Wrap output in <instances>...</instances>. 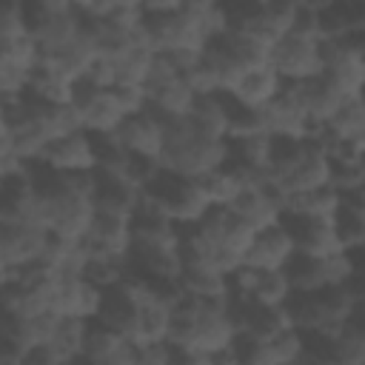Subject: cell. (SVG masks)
<instances>
[{
    "instance_id": "31",
    "label": "cell",
    "mask_w": 365,
    "mask_h": 365,
    "mask_svg": "<svg viewBox=\"0 0 365 365\" xmlns=\"http://www.w3.org/2000/svg\"><path fill=\"white\" fill-rule=\"evenodd\" d=\"M331 185L339 194L365 188V163H331Z\"/></svg>"
},
{
    "instance_id": "17",
    "label": "cell",
    "mask_w": 365,
    "mask_h": 365,
    "mask_svg": "<svg viewBox=\"0 0 365 365\" xmlns=\"http://www.w3.org/2000/svg\"><path fill=\"white\" fill-rule=\"evenodd\" d=\"M177 285L182 294L197 297V299H208V302H228L231 299V279L225 271H220L214 265L182 262Z\"/></svg>"
},
{
    "instance_id": "28",
    "label": "cell",
    "mask_w": 365,
    "mask_h": 365,
    "mask_svg": "<svg viewBox=\"0 0 365 365\" xmlns=\"http://www.w3.org/2000/svg\"><path fill=\"white\" fill-rule=\"evenodd\" d=\"M40 57H43V51H40V43L34 40L31 31L17 34V37L0 43V60H6L11 66H20L26 71H31L40 63Z\"/></svg>"
},
{
    "instance_id": "36",
    "label": "cell",
    "mask_w": 365,
    "mask_h": 365,
    "mask_svg": "<svg viewBox=\"0 0 365 365\" xmlns=\"http://www.w3.org/2000/svg\"><path fill=\"white\" fill-rule=\"evenodd\" d=\"M336 0H299V6L302 9H308V11H314V14H322L325 9H331Z\"/></svg>"
},
{
    "instance_id": "20",
    "label": "cell",
    "mask_w": 365,
    "mask_h": 365,
    "mask_svg": "<svg viewBox=\"0 0 365 365\" xmlns=\"http://www.w3.org/2000/svg\"><path fill=\"white\" fill-rule=\"evenodd\" d=\"M148 91V108L157 111L163 120H185L197 103V94L185 83V77H177L165 86L145 88Z\"/></svg>"
},
{
    "instance_id": "23",
    "label": "cell",
    "mask_w": 365,
    "mask_h": 365,
    "mask_svg": "<svg viewBox=\"0 0 365 365\" xmlns=\"http://www.w3.org/2000/svg\"><path fill=\"white\" fill-rule=\"evenodd\" d=\"M294 294L291 282H288V274L285 268H274V271H257V279L248 291V299L259 302V305H268V308H282L288 302V297Z\"/></svg>"
},
{
    "instance_id": "29",
    "label": "cell",
    "mask_w": 365,
    "mask_h": 365,
    "mask_svg": "<svg viewBox=\"0 0 365 365\" xmlns=\"http://www.w3.org/2000/svg\"><path fill=\"white\" fill-rule=\"evenodd\" d=\"M319 268H322L325 288L328 285H345L356 271H362L359 251H334L328 257H319Z\"/></svg>"
},
{
    "instance_id": "22",
    "label": "cell",
    "mask_w": 365,
    "mask_h": 365,
    "mask_svg": "<svg viewBox=\"0 0 365 365\" xmlns=\"http://www.w3.org/2000/svg\"><path fill=\"white\" fill-rule=\"evenodd\" d=\"M188 120H191V125H194L197 134L211 137V140H228V111H225L222 94L197 97Z\"/></svg>"
},
{
    "instance_id": "9",
    "label": "cell",
    "mask_w": 365,
    "mask_h": 365,
    "mask_svg": "<svg viewBox=\"0 0 365 365\" xmlns=\"http://www.w3.org/2000/svg\"><path fill=\"white\" fill-rule=\"evenodd\" d=\"M46 168L57 171V174H83V171H94L97 168V151H94V140L88 131H74L68 137H60L54 143H48V148L43 151V157L37 160Z\"/></svg>"
},
{
    "instance_id": "39",
    "label": "cell",
    "mask_w": 365,
    "mask_h": 365,
    "mask_svg": "<svg viewBox=\"0 0 365 365\" xmlns=\"http://www.w3.org/2000/svg\"><path fill=\"white\" fill-rule=\"evenodd\" d=\"M128 3H137V6H140V3H143V0H128Z\"/></svg>"
},
{
    "instance_id": "26",
    "label": "cell",
    "mask_w": 365,
    "mask_h": 365,
    "mask_svg": "<svg viewBox=\"0 0 365 365\" xmlns=\"http://www.w3.org/2000/svg\"><path fill=\"white\" fill-rule=\"evenodd\" d=\"M334 228H336L339 245L345 251H362L365 248V211L339 205V211L334 217Z\"/></svg>"
},
{
    "instance_id": "6",
    "label": "cell",
    "mask_w": 365,
    "mask_h": 365,
    "mask_svg": "<svg viewBox=\"0 0 365 365\" xmlns=\"http://www.w3.org/2000/svg\"><path fill=\"white\" fill-rule=\"evenodd\" d=\"M103 288H97L83 274H57L54 277V314L60 317H80L97 319L103 305Z\"/></svg>"
},
{
    "instance_id": "33",
    "label": "cell",
    "mask_w": 365,
    "mask_h": 365,
    "mask_svg": "<svg viewBox=\"0 0 365 365\" xmlns=\"http://www.w3.org/2000/svg\"><path fill=\"white\" fill-rule=\"evenodd\" d=\"M171 362H180V354L168 339L137 345V365H171Z\"/></svg>"
},
{
    "instance_id": "32",
    "label": "cell",
    "mask_w": 365,
    "mask_h": 365,
    "mask_svg": "<svg viewBox=\"0 0 365 365\" xmlns=\"http://www.w3.org/2000/svg\"><path fill=\"white\" fill-rule=\"evenodd\" d=\"M29 74L20 66H11L6 60H0V97L3 100H17L29 91Z\"/></svg>"
},
{
    "instance_id": "13",
    "label": "cell",
    "mask_w": 365,
    "mask_h": 365,
    "mask_svg": "<svg viewBox=\"0 0 365 365\" xmlns=\"http://www.w3.org/2000/svg\"><path fill=\"white\" fill-rule=\"evenodd\" d=\"M83 26H86V17L77 9L60 11V14H40V17L29 20V31L40 43L43 54H54V51L66 48L83 31Z\"/></svg>"
},
{
    "instance_id": "24",
    "label": "cell",
    "mask_w": 365,
    "mask_h": 365,
    "mask_svg": "<svg viewBox=\"0 0 365 365\" xmlns=\"http://www.w3.org/2000/svg\"><path fill=\"white\" fill-rule=\"evenodd\" d=\"M134 317H137V305L123 294L120 285L108 288L103 294V305H100V314H97V322L120 331V334H128L131 325H134Z\"/></svg>"
},
{
    "instance_id": "19",
    "label": "cell",
    "mask_w": 365,
    "mask_h": 365,
    "mask_svg": "<svg viewBox=\"0 0 365 365\" xmlns=\"http://www.w3.org/2000/svg\"><path fill=\"white\" fill-rule=\"evenodd\" d=\"M86 331L88 319L80 317H60L57 328L46 345L51 365H68V362H83V345H86Z\"/></svg>"
},
{
    "instance_id": "25",
    "label": "cell",
    "mask_w": 365,
    "mask_h": 365,
    "mask_svg": "<svg viewBox=\"0 0 365 365\" xmlns=\"http://www.w3.org/2000/svg\"><path fill=\"white\" fill-rule=\"evenodd\" d=\"M285 274H288L291 288L299 291V294H311V291H322V288H325L319 259H317V257H308V254H302V251H297V254L288 259Z\"/></svg>"
},
{
    "instance_id": "34",
    "label": "cell",
    "mask_w": 365,
    "mask_h": 365,
    "mask_svg": "<svg viewBox=\"0 0 365 365\" xmlns=\"http://www.w3.org/2000/svg\"><path fill=\"white\" fill-rule=\"evenodd\" d=\"M114 91L120 97V106H123L125 117L140 114V111L148 108V91H145V86H117Z\"/></svg>"
},
{
    "instance_id": "2",
    "label": "cell",
    "mask_w": 365,
    "mask_h": 365,
    "mask_svg": "<svg viewBox=\"0 0 365 365\" xmlns=\"http://www.w3.org/2000/svg\"><path fill=\"white\" fill-rule=\"evenodd\" d=\"M268 66L285 80V83H297V80H311L322 74V54H319V40L285 31L274 46H271V57Z\"/></svg>"
},
{
    "instance_id": "18",
    "label": "cell",
    "mask_w": 365,
    "mask_h": 365,
    "mask_svg": "<svg viewBox=\"0 0 365 365\" xmlns=\"http://www.w3.org/2000/svg\"><path fill=\"white\" fill-rule=\"evenodd\" d=\"M339 211V191L334 185L311 188V191H288L282 194L285 217H311V220H334Z\"/></svg>"
},
{
    "instance_id": "14",
    "label": "cell",
    "mask_w": 365,
    "mask_h": 365,
    "mask_svg": "<svg viewBox=\"0 0 365 365\" xmlns=\"http://www.w3.org/2000/svg\"><path fill=\"white\" fill-rule=\"evenodd\" d=\"M282 222L288 225L297 251L308 254V257H328L334 251H345L339 245L334 220H311V217H282Z\"/></svg>"
},
{
    "instance_id": "27",
    "label": "cell",
    "mask_w": 365,
    "mask_h": 365,
    "mask_svg": "<svg viewBox=\"0 0 365 365\" xmlns=\"http://www.w3.org/2000/svg\"><path fill=\"white\" fill-rule=\"evenodd\" d=\"M83 277L91 279L97 288L108 291L114 285H120L128 277V262L125 259H114V257H88Z\"/></svg>"
},
{
    "instance_id": "11",
    "label": "cell",
    "mask_w": 365,
    "mask_h": 365,
    "mask_svg": "<svg viewBox=\"0 0 365 365\" xmlns=\"http://www.w3.org/2000/svg\"><path fill=\"white\" fill-rule=\"evenodd\" d=\"M294 254H297V242H294L288 225L277 222V225L262 228V231L254 234L242 262H248L254 268H262V271H274V268H285Z\"/></svg>"
},
{
    "instance_id": "1",
    "label": "cell",
    "mask_w": 365,
    "mask_h": 365,
    "mask_svg": "<svg viewBox=\"0 0 365 365\" xmlns=\"http://www.w3.org/2000/svg\"><path fill=\"white\" fill-rule=\"evenodd\" d=\"M228 163V140H211L194 131L191 120H165V148L160 165L197 180Z\"/></svg>"
},
{
    "instance_id": "3",
    "label": "cell",
    "mask_w": 365,
    "mask_h": 365,
    "mask_svg": "<svg viewBox=\"0 0 365 365\" xmlns=\"http://www.w3.org/2000/svg\"><path fill=\"white\" fill-rule=\"evenodd\" d=\"M194 228L202 234V237H208L222 254H228L234 262H242V257H245V251H248V245H251V240H254V228L245 222V220H240L231 208H225V205H211L197 222H194Z\"/></svg>"
},
{
    "instance_id": "38",
    "label": "cell",
    "mask_w": 365,
    "mask_h": 365,
    "mask_svg": "<svg viewBox=\"0 0 365 365\" xmlns=\"http://www.w3.org/2000/svg\"><path fill=\"white\" fill-rule=\"evenodd\" d=\"M339 3H365V0H339Z\"/></svg>"
},
{
    "instance_id": "8",
    "label": "cell",
    "mask_w": 365,
    "mask_h": 365,
    "mask_svg": "<svg viewBox=\"0 0 365 365\" xmlns=\"http://www.w3.org/2000/svg\"><path fill=\"white\" fill-rule=\"evenodd\" d=\"M231 208L240 220H245L254 231H262V228H271L277 222H282V197L265 182V180H257V182H248L231 205Z\"/></svg>"
},
{
    "instance_id": "5",
    "label": "cell",
    "mask_w": 365,
    "mask_h": 365,
    "mask_svg": "<svg viewBox=\"0 0 365 365\" xmlns=\"http://www.w3.org/2000/svg\"><path fill=\"white\" fill-rule=\"evenodd\" d=\"M114 134L131 157H143V160H151L160 165V157L165 148V120L157 111L145 108L140 114L125 117Z\"/></svg>"
},
{
    "instance_id": "7",
    "label": "cell",
    "mask_w": 365,
    "mask_h": 365,
    "mask_svg": "<svg viewBox=\"0 0 365 365\" xmlns=\"http://www.w3.org/2000/svg\"><path fill=\"white\" fill-rule=\"evenodd\" d=\"M131 245H134L131 222L125 217L106 214V211L94 214V222L88 228V234L83 237V248L88 257H114V259L128 262Z\"/></svg>"
},
{
    "instance_id": "35",
    "label": "cell",
    "mask_w": 365,
    "mask_h": 365,
    "mask_svg": "<svg viewBox=\"0 0 365 365\" xmlns=\"http://www.w3.org/2000/svg\"><path fill=\"white\" fill-rule=\"evenodd\" d=\"M145 17H160V14H174L180 11V0H143L140 3Z\"/></svg>"
},
{
    "instance_id": "21",
    "label": "cell",
    "mask_w": 365,
    "mask_h": 365,
    "mask_svg": "<svg viewBox=\"0 0 365 365\" xmlns=\"http://www.w3.org/2000/svg\"><path fill=\"white\" fill-rule=\"evenodd\" d=\"M228 163L248 168L257 177H265L271 168V134H248L228 140Z\"/></svg>"
},
{
    "instance_id": "12",
    "label": "cell",
    "mask_w": 365,
    "mask_h": 365,
    "mask_svg": "<svg viewBox=\"0 0 365 365\" xmlns=\"http://www.w3.org/2000/svg\"><path fill=\"white\" fill-rule=\"evenodd\" d=\"M48 237L51 234L43 228L0 220V254L6 257V262L11 268H20V265L40 259L46 245H48Z\"/></svg>"
},
{
    "instance_id": "10",
    "label": "cell",
    "mask_w": 365,
    "mask_h": 365,
    "mask_svg": "<svg viewBox=\"0 0 365 365\" xmlns=\"http://www.w3.org/2000/svg\"><path fill=\"white\" fill-rule=\"evenodd\" d=\"M83 362H91V365H137V345L125 334L91 319L88 331H86Z\"/></svg>"
},
{
    "instance_id": "40",
    "label": "cell",
    "mask_w": 365,
    "mask_h": 365,
    "mask_svg": "<svg viewBox=\"0 0 365 365\" xmlns=\"http://www.w3.org/2000/svg\"><path fill=\"white\" fill-rule=\"evenodd\" d=\"M0 331H3V314H0Z\"/></svg>"
},
{
    "instance_id": "37",
    "label": "cell",
    "mask_w": 365,
    "mask_h": 365,
    "mask_svg": "<svg viewBox=\"0 0 365 365\" xmlns=\"http://www.w3.org/2000/svg\"><path fill=\"white\" fill-rule=\"evenodd\" d=\"M11 274H14V268L6 262V257L0 254V288H6L9 282H11Z\"/></svg>"
},
{
    "instance_id": "16",
    "label": "cell",
    "mask_w": 365,
    "mask_h": 365,
    "mask_svg": "<svg viewBox=\"0 0 365 365\" xmlns=\"http://www.w3.org/2000/svg\"><path fill=\"white\" fill-rule=\"evenodd\" d=\"M282 77L271 68V66H257V68H245L240 74V80L231 86L228 97L237 100L240 106L248 108H265L279 91H282Z\"/></svg>"
},
{
    "instance_id": "4",
    "label": "cell",
    "mask_w": 365,
    "mask_h": 365,
    "mask_svg": "<svg viewBox=\"0 0 365 365\" xmlns=\"http://www.w3.org/2000/svg\"><path fill=\"white\" fill-rule=\"evenodd\" d=\"M74 108L80 111L83 131L88 134H114L125 120L114 88H94L83 80H77L74 88Z\"/></svg>"
},
{
    "instance_id": "15",
    "label": "cell",
    "mask_w": 365,
    "mask_h": 365,
    "mask_svg": "<svg viewBox=\"0 0 365 365\" xmlns=\"http://www.w3.org/2000/svg\"><path fill=\"white\" fill-rule=\"evenodd\" d=\"M262 111V123H265V134L271 137H294V140H308L314 131V123L302 114V108L285 94L279 91Z\"/></svg>"
},
{
    "instance_id": "30",
    "label": "cell",
    "mask_w": 365,
    "mask_h": 365,
    "mask_svg": "<svg viewBox=\"0 0 365 365\" xmlns=\"http://www.w3.org/2000/svg\"><path fill=\"white\" fill-rule=\"evenodd\" d=\"M43 120H46V131L54 140L60 137H68L74 131H83V120H80V111L74 108V103L68 106H46L43 108Z\"/></svg>"
}]
</instances>
